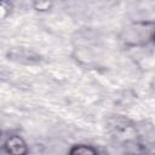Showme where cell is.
I'll use <instances>...</instances> for the list:
<instances>
[{
    "label": "cell",
    "instance_id": "obj_6",
    "mask_svg": "<svg viewBox=\"0 0 155 155\" xmlns=\"http://www.w3.org/2000/svg\"><path fill=\"white\" fill-rule=\"evenodd\" d=\"M0 153H1V147H0Z\"/></svg>",
    "mask_w": 155,
    "mask_h": 155
},
{
    "label": "cell",
    "instance_id": "obj_2",
    "mask_svg": "<svg viewBox=\"0 0 155 155\" xmlns=\"http://www.w3.org/2000/svg\"><path fill=\"white\" fill-rule=\"evenodd\" d=\"M1 150L6 155H29V145L18 133L7 134L1 143Z\"/></svg>",
    "mask_w": 155,
    "mask_h": 155
},
{
    "label": "cell",
    "instance_id": "obj_5",
    "mask_svg": "<svg viewBox=\"0 0 155 155\" xmlns=\"http://www.w3.org/2000/svg\"><path fill=\"white\" fill-rule=\"evenodd\" d=\"M52 2H48V1H35L31 4V6L34 7L35 11H48L51 10L52 7Z\"/></svg>",
    "mask_w": 155,
    "mask_h": 155
},
{
    "label": "cell",
    "instance_id": "obj_4",
    "mask_svg": "<svg viewBox=\"0 0 155 155\" xmlns=\"http://www.w3.org/2000/svg\"><path fill=\"white\" fill-rule=\"evenodd\" d=\"M67 155H99V151L92 144L78 143L69 148Z\"/></svg>",
    "mask_w": 155,
    "mask_h": 155
},
{
    "label": "cell",
    "instance_id": "obj_3",
    "mask_svg": "<svg viewBox=\"0 0 155 155\" xmlns=\"http://www.w3.org/2000/svg\"><path fill=\"white\" fill-rule=\"evenodd\" d=\"M7 58L12 62L21 64H38L42 61V57L34 50L27 47H12L7 51Z\"/></svg>",
    "mask_w": 155,
    "mask_h": 155
},
{
    "label": "cell",
    "instance_id": "obj_1",
    "mask_svg": "<svg viewBox=\"0 0 155 155\" xmlns=\"http://www.w3.org/2000/svg\"><path fill=\"white\" fill-rule=\"evenodd\" d=\"M155 22L153 19H137L128 23L120 33V40L128 48L145 47L154 41Z\"/></svg>",
    "mask_w": 155,
    "mask_h": 155
}]
</instances>
